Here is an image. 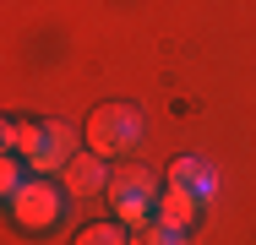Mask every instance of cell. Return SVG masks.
Listing matches in <instances>:
<instances>
[{
  "instance_id": "cell-1",
  "label": "cell",
  "mask_w": 256,
  "mask_h": 245,
  "mask_svg": "<svg viewBox=\"0 0 256 245\" xmlns=\"http://www.w3.org/2000/svg\"><path fill=\"white\" fill-rule=\"evenodd\" d=\"M82 142H88V152H98L104 164H109V158H126L131 147L142 142V114H136L131 104H104V109H93Z\"/></svg>"
},
{
  "instance_id": "cell-2",
  "label": "cell",
  "mask_w": 256,
  "mask_h": 245,
  "mask_svg": "<svg viewBox=\"0 0 256 245\" xmlns=\"http://www.w3.org/2000/svg\"><path fill=\"white\" fill-rule=\"evenodd\" d=\"M60 212H66V186H54L44 174H33L22 191L11 196V218H16V229H28V234H50L54 224H60Z\"/></svg>"
},
{
  "instance_id": "cell-3",
  "label": "cell",
  "mask_w": 256,
  "mask_h": 245,
  "mask_svg": "<svg viewBox=\"0 0 256 245\" xmlns=\"http://www.w3.org/2000/svg\"><path fill=\"white\" fill-rule=\"evenodd\" d=\"M60 186L71 196H98V191H109V164H104L98 152H76V158L60 169Z\"/></svg>"
},
{
  "instance_id": "cell-4",
  "label": "cell",
  "mask_w": 256,
  "mask_h": 245,
  "mask_svg": "<svg viewBox=\"0 0 256 245\" xmlns=\"http://www.w3.org/2000/svg\"><path fill=\"white\" fill-rule=\"evenodd\" d=\"M76 152H82V147H76V126H66V120H50V142H44V152H38L28 169L50 180V174H60V169H66Z\"/></svg>"
},
{
  "instance_id": "cell-5",
  "label": "cell",
  "mask_w": 256,
  "mask_h": 245,
  "mask_svg": "<svg viewBox=\"0 0 256 245\" xmlns=\"http://www.w3.org/2000/svg\"><path fill=\"white\" fill-rule=\"evenodd\" d=\"M169 186H174V191H191V196L207 207V202L218 196V174L207 169L202 158H174V169H169Z\"/></svg>"
},
{
  "instance_id": "cell-6",
  "label": "cell",
  "mask_w": 256,
  "mask_h": 245,
  "mask_svg": "<svg viewBox=\"0 0 256 245\" xmlns=\"http://www.w3.org/2000/svg\"><path fill=\"white\" fill-rule=\"evenodd\" d=\"M109 196H148V202H158L164 191H158V174L148 164H126V158H120V164L109 169Z\"/></svg>"
},
{
  "instance_id": "cell-7",
  "label": "cell",
  "mask_w": 256,
  "mask_h": 245,
  "mask_svg": "<svg viewBox=\"0 0 256 245\" xmlns=\"http://www.w3.org/2000/svg\"><path fill=\"white\" fill-rule=\"evenodd\" d=\"M196 212H202V202L191 191H174V186H164V196H158V207H153V224H169V229H191L196 224Z\"/></svg>"
},
{
  "instance_id": "cell-8",
  "label": "cell",
  "mask_w": 256,
  "mask_h": 245,
  "mask_svg": "<svg viewBox=\"0 0 256 245\" xmlns=\"http://www.w3.org/2000/svg\"><path fill=\"white\" fill-rule=\"evenodd\" d=\"M44 142H50V126H38V120H6V152L11 158L33 164L44 152Z\"/></svg>"
},
{
  "instance_id": "cell-9",
  "label": "cell",
  "mask_w": 256,
  "mask_h": 245,
  "mask_svg": "<svg viewBox=\"0 0 256 245\" xmlns=\"http://www.w3.org/2000/svg\"><path fill=\"white\" fill-rule=\"evenodd\" d=\"M71 245H131V229H126L120 218H104V224L76 229V240H71Z\"/></svg>"
},
{
  "instance_id": "cell-10",
  "label": "cell",
  "mask_w": 256,
  "mask_h": 245,
  "mask_svg": "<svg viewBox=\"0 0 256 245\" xmlns=\"http://www.w3.org/2000/svg\"><path fill=\"white\" fill-rule=\"evenodd\" d=\"M28 180H33V169H28L22 158H6V164H0V196H6V202H11V196L22 191Z\"/></svg>"
},
{
  "instance_id": "cell-11",
  "label": "cell",
  "mask_w": 256,
  "mask_h": 245,
  "mask_svg": "<svg viewBox=\"0 0 256 245\" xmlns=\"http://www.w3.org/2000/svg\"><path fill=\"white\" fill-rule=\"evenodd\" d=\"M131 245H186V234H180V229H169V224H148V229H136V234H131Z\"/></svg>"
}]
</instances>
